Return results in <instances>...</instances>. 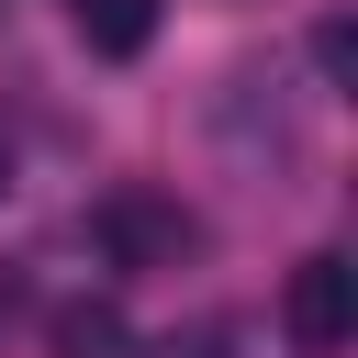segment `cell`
I'll return each mask as SVG.
<instances>
[{
  "instance_id": "3957f363",
  "label": "cell",
  "mask_w": 358,
  "mask_h": 358,
  "mask_svg": "<svg viewBox=\"0 0 358 358\" xmlns=\"http://www.w3.org/2000/svg\"><path fill=\"white\" fill-rule=\"evenodd\" d=\"M45 358H134V324H123V302H101V291L56 302V313H45Z\"/></svg>"
},
{
  "instance_id": "7a4b0ae2",
  "label": "cell",
  "mask_w": 358,
  "mask_h": 358,
  "mask_svg": "<svg viewBox=\"0 0 358 358\" xmlns=\"http://www.w3.org/2000/svg\"><path fill=\"white\" fill-rule=\"evenodd\" d=\"M280 324H291V347H313V358H336L347 336H358V268L324 246V257H302L291 268V291H280Z\"/></svg>"
},
{
  "instance_id": "5b68a950",
  "label": "cell",
  "mask_w": 358,
  "mask_h": 358,
  "mask_svg": "<svg viewBox=\"0 0 358 358\" xmlns=\"http://www.w3.org/2000/svg\"><path fill=\"white\" fill-rule=\"evenodd\" d=\"M224 347H235L224 324H168V336H157V347H134V358H224Z\"/></svg>"
},
{
  "instance_id": "52a82bcc",
  "label": "cell",
  "mask_w": 358,
  "mask_h": 358,
  "mask_svg": "<svg viewBox=\"0 0 358 358\" xmlns=\"http://www.w3.org/2000/svg\"><path fill=\"white\" fill-rule=\"evenodd\" d=\"M0 190H11V123H0Z\"/></svg>"
},
{
  "instance_id": "8992f818",
  "label": "cell",
  "mask_w": 358,
  "mask_h": 358,
  "mask_svg": "<svg viewBox=\"0 0 358 358\" xmlns=\"http://www.w3.org/2000/svg\"><path fill=\"white\" fill-rule=\"evenodd\" d=\"M313 56H324V78H347V67H358V34H347V22H324V34H313Z\"/></svg>"
},
{
  "instance_id": "6da1fadb",
  "label": "cell",
  "mask_w": 358,
  "mask_h": 358,
  "mask_svg": "<svg viewBox=\"0 0 358 358\" xmlns=\"http://www.w3.org/2000/svg\"><path fill=\"white\" fill-rule=\"evenodd\" d=\"M90 246L112 268H179V257H201V213H179L168 190H101Z\"/></svg>"
},
{
  "instance_id": "277c9868",
  "label": "cell",
  "mask_w": 358,
  "mask_h": 358,
  "mask_svg": "<svg viewBox=\"0 0 358 358\" xmlns=\"http://www.w3.org/2000/svg\"><path fill=\"white\" fill-rule=\"evenodd\" d=\"M78 34H90L101 56H134V45L157 34V0H78Z\"/></svg>"
}]
</instances>
